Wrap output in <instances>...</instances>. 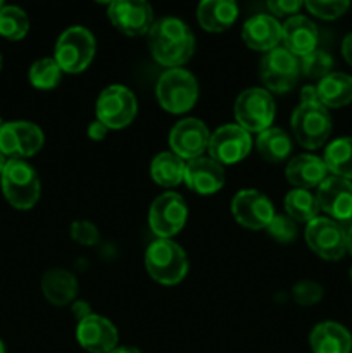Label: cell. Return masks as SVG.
Segmentation results:
<instances>
[{
    "label": "cell",
    "instance_id": "cell-9",
    "mask_svg": "<svg viewBox=\"0 0 352 353\" xmlns=\"http://www.w3.org/2000/svg\"><path fill=\"white\" fill-rule=\"evenodd\" d=\"M259 72L268 92H290L300 74L299 57L290 54L285 47H276L262 57Z\"/></svg>",
    "mask_w": 352,
    "mask_h": 353
},
{
    "label": "cell",
    "instance_id": "cell-1",
    "mask_svg": "<svg viewBox=\"0 0 352 353\" xmlns=\"http://www.w3.org/2000/svg\"><path fill=\"white\" fill-rule=\"evenodd\" d=\"M148 47L159 64L175 69L192 57L195 38L182 19L164 17L152 24L148 31Z\"/></svg>",
    "mask_w": 352,
    "mask_h": 353
},
{
    "label": "cell",
    "instance_id": "cell-26",
    "mask_svg": "<svg viewBox=\"0 0 352 353\" xmlns=\"http://www.w3.org/2000/svg\"><path fill=\"white\" fill-rule=\"evenodd\" d=\"M317 99L324 107L340 109L352 102V76L345 72H330L316 86Z\"/></svg>",
    "mask_w": 352,
    "mask_h": 353
},
{
    "label": "cell",
    "instance_id": "cell-8",
    "mask_svg": "<svg viewBox=\"0 0 352 353\" xmlns=\"http://www.w3.org/2000/svg\"><path fill=\"white\" fill-rule=\"evenodd\" d=\"M95 112L97 119L109 130H123L130 126L137 116V99L126 86H107L99 95Z\"/></svg>",
    "mask_w": 352,
    "mask_h": 353
},
{
    "label": "cell",
    "instance_id": "cell-24",
    "mask_svg": "<svg viewBox=\"0 0 352 353\" xmlns=\"http://www.w3.org/2000/svg\"><path fill=\"white\" fill-rule=\"evenodd\" d=\"M238 17L235 0H200L197 7V19L206 31L221 33L226 31Z\"/></svg>",
    "mask_w": 352,
    "mask_h": 353
},
{
    "label": "cell",
    "instance_id": "cell-12",
    "mask_svg": "<svg viewBox=\"0 0 352 353\" xmlns=\"http://www.w3.org/2000/svg\"><path fill=\"white\" fill-rule=\"evenodd\" d=\"M306 241L311 250L324 261H338L347 252L345 230L330 217H316L307 223Z\"/></svg>",
    "mask_w": 352,
    "mask_h": 353
},
{
    "label": "cell",
    "instance_id": "cell-17",
    "mask_svg": "<svg viewBox=\"0 0 352 353\" xmlns=\"http://www.w3.org/2000/svg\"><path fill=\"white\" fill-rule=\"evenodd\" d=\"M320 209L337 223H352V181L331 174L316 192Z\"/></svg>",
    "mask_w": 352,
    "mask_h": 353
},
{
    "label": "cell",
    "instance_id": "cell-30",
    "mask_svg": "<svg viewBox=\"0 0 352 353\" xmlns=\"http://www.w3.org/2000/svg\"><path fill=\"white\" fill-rule=\"evenodd\" d=\"M320 203L316 195L304 188H293L285 196V212L295 223H311L320 212Z\"/></svg>",
    "mask_w": 352,
    "mask_h": 353
},
{
    "label": "cell",
    "instance_id": "cell-22",
    "mask_svg": "<svg viewBox=\"0 0 352 353\" xmlns=\"http://www.w3.org/2000/svg\"><path fill=\"white\" fill-rule=\"evenodd\" d=\"M326 164L321 157L311 154H302L293 157L286 164L285 176L289 183H292L295 188L309 190L314 186H320L328 178Z\"/></svg>",
    "mask_w": 352,
    "mask_h": 353
},
{
    "label": "cell",
    "instance_id": "cell-3",
    "mask_svg": "<svg viewBox=\"0 0 352 353\" xmlns=\"http://www.w3.org/2000/svg\"><path fill=\"white\" fill-rule=\"evenodd\" d=\"M2 192L7 202L19 210H28L37 205L40 199V178L37 171L21 159L7 161L2 174Z\"/></svg>",
    "mask_w": 352,
    "mask_h": 353
},
{
    "label": "cell",
    "instance_id": "cell-33",
    "mask_svg": "<svg viewBox=\"0 0 352 353\" xmlns=\"http://www.w3.org/2000/svg\"><path fill=\"white\" fill-rule=\"evenodd\" d=\"M300 72L307 78H320L323 79L324 76H328L333 68V59L331 55H328L323 50H313L311 54L304 55L299 59Z\"/></svg>",
    "mask_w": 352,
    "mask_h": 353
},
{
    "label": "cell",
    "instance_id": "cell-44",
    "mask_svg": "<svg viewBox=\"0 0 352 353\" xmlns=\"http://www.w3.org/2000/svg\"><path fill=\"white\" fill-rule=\"evenodd\" d=\"M110 353H141V352L135 347H116Z\"/></svg>",
    "mask_w": 352,
    "mask_h": 353
},
{
    "label": "cell",
    "instance_id": "cell-19",
    "mask_svg": "<svg viewBox=\"0 0 352 353\" xmlns=\"http://www.w3.org/2000/svg\"><path fill=\"white\" fill-rule=\"evenodd\" d=\"M183 181L199 195H214L224 185V169L211 157L192 159L185 168Z\"/></svg>",
    "mask_w": 352,
    "mask_h": 353
},
{
    "label": "cell",
    "instance_id": "cell-4",
    "mask_svg": "<svg viewBox=\"0 0 352 353\" xmlns=\"http://www.w3.org/2000/svg\"><path fill=\"white\" fill-rule=\"evenodd\" d=\"M155 95L164 110L171 114L188 112L199 99V85L192 72L182 68L162 72L155 86Z\"/></svg>",
    "mask_w": 352,
    "mask_h": 353
},
{
    "label": "cell",
    "instance_id": "cell-10",
    "mask_svg": "<svg viewBox=\"0 0 352 353\" xmlns=\"http://www.w3.org/2000/svg\"><path fill=\"white\" fill-rule=\"evenodd\" d=\"M188 209L178 193H162L148 210V226L157 238H171L183 230Z\"/></svg>",
    "mask_w": 352,
    "mask_h": 353
},
{
    "label": "cell",
    "instance_id": "cell-42",
    "mask_svg": "<svg viewBox=\"0 0 352 353\" xmlns=\"http://www.w3.org/2000/svg\"><path fill=\"white\" fill-rule=\"evenodd\" d=\"M342 55L352 65V33H349L342 41Z\"/></svg>",
    "mask_w": 352,
    "mask_h": 353
},
{
    "label": "cell",
    "instance_id": "cell-39",
    "mask_svg": "<svg viewBox=\"0 0 352 353\" xmlns=\"http://www.w3.org/2000/svg\"><path fill=\"white\" fill-rule=\"evenodd\" d=\"M107 131H109V128H107L106 124L100 123L99 119L93 121V123L88 126V137H90V140H95V141L104 140V138L107 137Z\"/></svg>",
    "mask_w": 352,
    "mask_h": 353
},
{
    "label": "cell",
    "instance_id": "cell-21",
    "mask_svg": "<svg viewBox=\"0 0 352 353\" xmlns=\"http://www.w3.org/2000/svg\"><path fill=\"white\" fill-rule=\"evenodd\" d=\"M282 41L283 47L293 54L295 57H304V55L311 54L316 50L317 45V28L316 24L306 16H295L289 17L285 23L282 24Z\"/></svg>",
    "mask_w": 352,
    "mask_h": 353
},
{
    "label": "cell",
    "instance_id": "cell-32",
    "mask_svg": "<svg viewBox=\"0 0 352 353\" xmlns=\"http://www.w3.org/2000/svg\"><path fill=\"white\" fill-rule=\"evenodd\" d=\"M62 76V69L55 62V59L43 57L33 62L30 68V83L38 90H52L59 85Z\"/></svg>",
    "mask_w": 352,
    "mask_h": 353
},
{
    "label": "cell",
    "instance_id": "cell-23",
    "mask_svg": "<svg viewBox=\"0 0 352 353\" xmlns=\"http://www.w3.org/2000/svg\"><path fill=\"white\" fill-rule=\"evenodd\" d=\"M309 345L313 353H351L352 336L342 324L326 321L314 326Z\"/></svg>",
    "mask_w": 352,
    "mask_h": 353
},
{
    "label": "cell",
    "instance_id": "cell-14",
    "mask_svg": "<svg viewBox=\"0 0 352 353\" xmlns=\"http://www.w3.org/2000/svg\"><path fill=\"white\" fill-rule=\"evenodd\" d=\"M231 214L247 230H266L275 217V207L257 190H240L231 200Z\"/></svg>",
    "mask_w": 352,
    "mask_h": 353
},
{
    "label": "cell",
    "instance_id": "cell-43",
    "mask_svg": "<svg viewBox=\"0 0 352 353\" xmlns=\"http://www.w3.org/2000/svg\"><path fill=\"white\" fill-rule=\"evenodd\" d=\"M345 241H347V252L352 255V223L351 226L345 230Z\"/></svg>",
    "mask_w": 352,
    "mask_h": 353
},
{
    "label": "cell",
    "instance_id": "cell-27",
    "mask_svg": "<svg viewBox=\"0 0 352 353\" xmlns=\"http://www.w3.org/2000/svg\"><path fill=\"white\" fill-rule=\"evenodd\" d=\"M185 161L173 152H162L155 155L150 164V176L157 185L164 188L178 186L185 179Z\"/></svg>",
    "mask_w": 352,
    "mask_h": 353
},
{
    "label": "cell",
    "instance_id": "cell-47",
    "mask_svg": "<svg viewBox=\"0 0 352 353\" xmlns=\"http://www.w3.org/2000/svg\"><path fill=\"white\" fill-rule=\"evenodd\" d=\"M0 353H6V347H3L2 341H0Z\"/></svg>",
    "mask_w": 352,
    "mask_h": 353
},
{
    "label": "cell",
    "instance_id": "cell-50",
    "mask_svg": "<svg viewBox=\"0 0 352 353\" xmlns=\"http://www.w3.org/2000/svg\"><path fill=\"white\" fill-rule=\"evenodd\" d=\"M0 69H2V55H0Z\"/></svg>",
    "mask_w": 352,
    "mask_h": 353
},
{
    "label": "cell",
    "instance_id": "cell-37",
    "mask_svg": "<svg viewBox=\"0 0 352 353\" xmlns=\"http://www.w3.org/2000/svg\"><path fill=\"white\" fill-rule=\"evenodd\" d=\"M71 238L76 243L93 247L99 243V230L90 221H75L71 224Z\"/></svg>",
    "mask_w": 352,
    "mask_h": 353
},
{
    "label": "cell",
    "instance_id": "cell-48",
    "mask_svg": "<svg viewBox=\"0 0 352 353\" xmlns=\"http://www.w3.org/2000/svg\"><path fill=\"white\" fill-rule=\"evenodd\" d=\"M3 2H6V0H0V9H2V7H3Z\"/></svg>",
    "mask_w": 352,
    "mask_h": 353
},
{
    "label": "cell",
    "instance_id": "cell-36",
    "mask_svg": "<svg viewBox=\"0 0 352 353\" xmlns=\"http://www.w3.org/2000/svg\"><path fill=\"white\" fill-rule=\"evenodd\" d=\"M266 230H268L269 236L275 238L280 243H290L297 236L295 221L289 216H275Z\"/></svg>",
    "mask_w": 352,
    "mask_h": 353
},
{
    "label": "cell",
    "instance_id": "cell-7",
    "mask_svg": "<svg viewBox=\"0 0 352 353\" xmlns=\"http://www.w3.org/2000/svg\"><path fill=\"white\" fill-rule=\"evenodd\" d=\"M235 119L248 133H261L275 119V100L264 88H248L235 102Z\"/></svg>",
    "mask_w": 352,
    "mask_h": 353
},
{
    "label": "cell",
    "instance_id": "cell-38",
    "mask_svg": "<svg viewBox=\"0 0 352 353\" xmlns=\"http://www.w3.org/2000/svg\"><path fill=\"white\" fill-rule=\"evenodd\" d=\"M268 10L275 17H292L295 16L304 6V0H266Z\"/></svg>",
    "mask_w": 352,
    "mask_h": 353
},
{
    "label": "cell",
    "instance_id": "cell-6",
    "mask_svg": "<svg viewBox=\"0 0 352 353\" xmlns=\"http://www.w3.org/2000/svg\"><path fill=\"white\" fill-rule=\"evenodd\" d=\"M292 131L304 148H320L331 133V117L321 102H300L292 114Z\"/></svg>",
    "mask_w": 352,
    "mask_h": 353
},
{
    "label": "cell",
    "instance_id": "cell-2",
    "mask_svg": "<svg viewBox=\"0 0 352 353\" xmlns=\"http://www.w3.org/2000/svg\"><path fill=\"white\" fill-rule=\"evenodd\" d=\"M145 268L152 279L173 286L183 281L188 272V259L178 243L169 238H157L145 252Z\"/></svg>",
    "mask_w": 352,
    "mask_h": 353
},
{
    "label": "cell",
    "instance_id": "cell-41",
    "mask_svg": "<svg viewBox=\"0 0 352 353\" xmlns=\"http://www.w3.org/2000/svg\"><path fill=\"white\" fill-rule=\"evenodd\" d=\"M300 102H320L316 86H311V85L304 86L302 93H300Z\"/></svg>",
    "mask_w": 352,
    "mask_h": 353
},
{
    "label": "cell",
    "instance_id": "cell-15",
    "mask_svg": "<svg viewBox=\"0 0 352 353\" xmlns=\"http://www.w3.org/2000/svg\"><path fill=\"white\" fill-rule=\"evenodd\" d=\"M107 16L114 28L128 37L148 33L154 24V12L147 0H114Z\"/></svg>",
    "mask_w": 352,
    "mask_h": 353
},
{
    "label": "cell",
    "instance_id": "cell-31",
    "mask_svg": "<svg viewBox=\"0 0 352 353\" xmlns=\"http://www.w3.org/2000/svg\"><path fill=\"white\" fill-rule=\"evenodd\" d=\"M30 31L28 14L17 6H3L0 9V37L10 41L23 40Z\"/></svg>",
    "mask_w": 352,
    "mask_h": 353
},
{
    "label": "cell",
    "instance_id": "cell-11",
    "mask_svg": "<svg viewBox=\"0 0 352 353\" xmlns=\"http://www.w3.org/2000/svg\"><path fill=\"white\" fill-rule=\"evenodd\" d=\"M43 131L28 121L3 123L0 128V152L10 159L33 157L43 147Z\"/></svg>",
    "mask_w": 352,
    "mask_h": 353
},
{
    "label": "cell",
    "instance_id": "cell-28",
    "mask_svg": "<svg viewBox=\"0 0 352 353\" xmlns=\"http://www.w3.org/2000/svg\"><path fill=\"white\" fill-rule=\"evenodd\" d=\"M255 147H257L259 155L264 161L271 162V164H278L283 162L292 152V141L290 137L280 128H268V130L261 131L255 140Z\"/></svg>",
    "mask_w": 352,
    "mask_h": 353
},
{
    "label": "cell",
    "instance_id": "cell-49",
    "mask_svg": "<svg viewBox=\"0 0 352 353\" xmlns=\"http://www.w3.org/2000/svg\"><path fill=\"white\" fill-rule=\"evenodd\" d=\"M3 126V121H2V117H0V128Z\"/></svg>",
    "mask_w": 352,
    "mask_h": 353
},
{
    "label": "cell",
    "instance_id": "cell-45",
    "mask_svg": "<svg viewBox=\"0 0 352 353\" xmlns=\"http://www.w3.org/2000/svg\"><path fill=\"white\" fill-rule=\"evenodd\" d=\"M6 164H7L6 155H3L2 152H0V174H2V171H3V168H6Z\"/></svg>",
    "mask_w": 352,
    "mask_h": 353
},
{
    "label": "cell",
    "instance_id": "cell-29",
    "mask_svg": "<svg viewBox=\"0 0 352 353\" xmlns=\"http://www.w3.org/2000/svg\"><path fill=\"white\" fill-rule=\"evenodd\" d=\"M326 169L333 176L352 181V138H337L324 150Z\"/></svg>",
    "mask_w": 352,
    "mask_h": 353
},
{
    "label": "cell",
    "instance_id": "cell-13",
    "mask_svg": "<svg viewBox=\"0 0 352 353\" xmlns=\"http://www.w3.org/2000/svg\"><path fill=\"white\" fill-rule=\"evenodd\" d=\"M252 148V138L248 131L238 124H224L217 128L209 138L211 159L221 165H231L244 161Z\"/></svg>",
    "mask_w": 352,
    "mask_h": 353
},
{
    "label": "cell",
    "instance_id": "cell-35",
    "mask_svg": "<svg viewBox=\"0 0 352 353\" xmlns=\"http://www.w3.org/2000/svg\"><path fill=\"white\" fill-rule=\"evenodd\" d=\"M292 293H293V300H295L299 305L311 307V305H316L317 302H321V299H323V286L316 281L304 279V281L295 283Z\"/></svg>",
    "mask_w": 352,
    "mask_h": 353
},
{
    "label": "cell",
    "instance_id": "cell-52",
    "mask_svg": "<svg viewBox=\"0 0 352 353\" xmlns=\"http://www.w3.org/2000/svg\"><path fill=\"white\" fill-rule=\"evenodd\" d=\"M351 353H352V352H351Z\"/></svg>",
    "mask_w": 352,
    "mask_h": 353
},
{
    "label": "cell",
    "instance_id": "cell-46",
    "mask_svg": "<svg viewBox=\"0 0 352 353\" xmlns=\"http://www.w3.org/2000/svg\"><path fill=\"white\" fill-rule=\"evenodd\" d=\"M95 2H99V3H107V6H110V3H113L114 0H95Z\"/></svg>",
    "mask_w": 352,
    "mask_h": 353
},
{
    "label": "cell",
    "instance_id": "cell-20",
    "mask_svg": "<svg viewBox=\"0 0 352 353\" xmlns=\"http://www.w3.org/2000/svg\"><path fill=\"white\" fill-rule=\"evenodd\" d=\"M242 40L252 50L269 52L282 41V24L271 14L252 16L242 28Z\"/></svg>",
    "mask_w": 352,
    "mask_h": 353
},
{
    "label": "cell",
    "instance_id": "cell-18",
    "mask_svg": "<svg viewBox=\"0 0 352 353\" xmlns=\"http://www.w3.org/2000/svg\"><path fill=\"white\" fill-rule=\"evenodd\" d=\"M76 340L88 353H110L117 347L119 336L116 326L109 319L92 314L78 323Z\"/></svg>",
    "mask_w": 352,
    "mask_h": 353
},
{
    "label": "cell",
    "instance_id": "cell-25",
    "mask_svg": "<svg viewBox=\"0 0 352 353\" xmlns=\"http://www.w3.org/2000/svg\"><path fill=\"white\" fill-rule=\"evenodd\" d=\"M41 292L52 305H69L78 295V279L66 269H50L41 278Z\"/></svg>",
    "mask_w": 352,
    "mask_h": 353
},
{
    "label": "cell",
    "instance_id": "cell-5",
    "mask_svg": "<svg viewBox=\"0 0 352 353\" xmlns=\"http://www.w3.org/2000/svg\"><path fill=\"white\" fill-rule=\"evenodd\" d=\"M95 57V38L86 28L71 26L62 31L55 43L54 59L68 74H78L92 64Z\"/></svg>",
    "mask_w": 352,
    "mask_h": 353
},
{
    "label": "cell",
    "instance_id": "cell-40",
    "mask_svg": "<svg viewBox=\"0 0 352 353\" xmlns=\"http://www.w3.org/2000/svg\"><path fill=\"white\" fill-rule=\"evenodd\" d=\"M72 316L76 317V321H83V319H86V317L88 316H92V307L88 305V303L86 302H83V300H75V302H72Z\"/></svg>",
    "mask_w": 352,
    "mask_h": 353
},
{
    "label": "cell",
    "instance_id": "cell-51",
    "mask_svg": "<svg viewBox=\"0 0 352 353\" xmlns=\"http://www.w3.org/2000/svg\"><path fill=\"white\" fill-rule=\"evenodd\" d=\"M351 281H352V269H351Z\"/></svg>",
    "mask_w": 352,
    "mask_h": 353
},
{
    "label": "cell",
    "instance_id": "cell-16",
    "mask_svg": "<svg viewBox=\"0 0 352 353\" xmlns=\"http://www.w3.org/2000/svg\"><path fill=\"white\" fill-rule=\"evenodd\" d=\"M209 138L211 133L206 124L195 117H188L173 126L169 133V147L173 154L182 157L183 161L185 159L192 161V159L202 157V154L209 147Z\"/></svg>",
    "mask_w": 352,
    "mask_h": 353
},
{
    "label": "cell",
    "instance_id": "cell-34",
    "mask_svg": "<svg viewBox=\"0 0 352 353\" xmlns=\"http://www.w3.org/2000/svg\"><path fill=\"white\" fill-rule=\"evenodd\" d=\"M304 6L320 19L333 21L347 12L351 0H304Z\"/></svg>",
    "mask_w": 352,
    "mask_h": 353
}]
</instances>
